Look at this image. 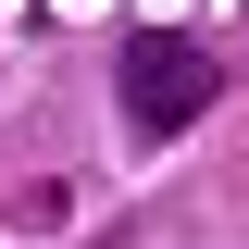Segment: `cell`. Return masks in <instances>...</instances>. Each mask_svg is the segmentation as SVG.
<instances>
[{"label":"cell","instance_id":"obj_1","mask_svg":"<svg viewBox=\"0 0 249 249\" xmlns=\"http://www.w3.org/2000/svg\"><path fill=\"white\" fill-rule=\"evenodd\" d=\"M112 100H124L137 137H187V124L224 100V62L199 50V37H175V25H137V37L112 50Z\"/></svg>","mask_w":249,"mask_h":249}]
</instances>
